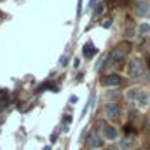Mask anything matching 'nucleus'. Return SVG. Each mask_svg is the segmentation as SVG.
Instances as JSON below:
<instances>
[{
	"label": "nucleus",
	"mask_w": 150,
	"mask_h": 150,
	"mask_svg": "<svg viewBox=\"0 0 150 150\" xmlns=\"http://www.w3.org/2000/svg\"><path fill=\"white\" fill-rule=\"evenodd\" d=\"M134 12H136L138 18H149L150 16V4L149 2H140V4L136 5Z\"/></svg>",
	"instance_id": "423d86ee"
},
{
	"label": "nucleus",
	"mask_w": 150,
	"mask_h": 150,
	"mask_svg": "<svg viewBox=\"0 0 150 150\" xmlns=\"http://www.w3.org/2000/svg\"><path fill=\"white\" fill-rule=\"evenodd\" d=\"M149 129H150V119H149Z\"/></svg>",
	"instance_id": "b1692460"
},
{
	"label": "nucleus",
	"mask_w": 150,
	"mask_h": 150,
	"mask_svg": "<svg viewBox=\"0 0 150 150\" xmlns=\"http://www.w3.org/2000/svg\"><path fill=\"white\" fill-rule=\"evenodd\" d=\"M142 74H143V63H142V59H138V58L131 59L127 63V75L131 79H140Z\"/></svg>",
	"instance_id": "f03ea898"
},
{
	"label": "nucleus",
	"mask_w": 150,
	"mask_h": 150,
	"mask_svg": "<svg viewBox=\"0 0 150 150\" xmlns=\"http://www.w3.org/2000/svg\"><path fill=\"white\" fill-rule=\"evenodd\" d=\"M63 122H65V126H68V124L72 122V115H68V113H67V115L63 117Z\"/></svg>",
	"instance_id": "2eb2a0df"
},
{
	"label": "nucleus",
	"mask_w": 150,
	"mask_h": 150,
	"mask_svg": "<svg viewBox=\"0 0 150 150\" xmlns=\"http://www.w3.org/2000/svg\"><path fill=\"white\" fill-rule=\"evenodd\" d=\"M101 131H103V136L107 140H115L117 138V129L112 127V126H108V124H103L101 126Z\"/></svg>",
	"instance_id": "0eeeda50"
},
{
	"label": "nucleus",
	"mask_w": 150,
	"mask_h": 150,
	"mask_svg": "<svg viewBox=\"0 0 150 150\" xmlns=\"http://www.w3.org/2000/svg\"><path fill=\"white\" fill-rule=\"evenodd\" d=\"M149 103V94L147 93H142L140 98H138V107H145Z\"/></svg>",
	"instance_id": "9b49d317"
},
{
	"label": "nucleus",
	"mask_w": 150,
	"mask_h": 150,
	"mask_svg": "<svg viewBox=\"0 0 150 150\" xmlns=\"http://www.w3.org/2000/svg\"><path fill=\"white\" fill-rule=\"evenodd\" d=\"M110 2H124V0H110Z\"/></svg>",
	"instance_id": "5701e85b"
},
{
	"label": "nucleus",
	"mask_w": 150,
	"mask_h": 150,
	"mask_svg": "<svg viewBox=\"0 0 150 150\" xmlns=\"http://www.w3.org/2000/svg\"><path fill=\"white\" fill-rule=\"evenodd\" d=\"M134 35H136V33H134V30H133V28H129V30H127V32H126V37H134Z\"/></svg>",
	"instance_id": "dca6fc26"
},
{
	"label": "nucleus",
	"mask_w": 150,
	"mask_h": 150,
	"mask_svg": "<svg viewBox=\"0 0 150 150\" xmlns=\"http://www.w3.org/2000/svg\"><path fill=\"white\" fill-rule=\"evenodd\" d=\"M42 150H52V149H51V145H47V147H44Z\"/></svg>",
	"instance_id": "4be33fe9"
},
{
	"label": "nucleus",
	"mask_w": 150,
	"mask_h": 150,
	"mask_svg": "<svg viewBox=\"0 0 150 150\" xmlns=\"http://www.w3.org/2000/svg\"><path fill=\"white\" fill-rule=\"evenodd\" d=\"M86 147H87V150H98V149L103 147V140H101L96 133H93V134L87 136V140H86Z\"/></svg>",
	"instance_id": "7ed1b4c3"
},
{
	"label": "nucleus",
	"mask_w": 150,
	"mask_h": 150,
	"mask_svg": "<svg viewBox=\"0 0 150 150\" xmlns=\"http://www.w3.org/2000/svg\"><path fill=\"white\" fill-rule=\"evenodd\" d=\"M138 32H140L142 35H147V33H150V25H149V23H142V25L138 26Z\"/></svg>",
	"instance_id": "f8f14e48"
},
{
	"label": "nucleus",
	"mask_w": 150,
	"mask_h": 150,
	"mask_svg": "<svg viewBox=\"0 0 150 150\" xmlns=\"http://www.w3.org/2000/svg\"><path fill=\"white\" fill-rule=\"evenodd\" d=\"M79 67H80V59H79V58H75V59H74V68H79Z\"/></svg>",
	"instance_id": "a211bd4d"
},
{
	"label": "nucleus",
	"mask_w": 150,
	"mask_h": 150,
	"mask_svg": "<svg viewBox=\"0 0 150 150\" xmlns=\"http://www.w3.org/2000/svg\"><path fill=\"white\" fill-rule=\"evenodd\" d=\"M107 59H108V56H107V54H103V56H101V59H100V63H98V65H96V68H98V70H100V68H101V67H103V65H105V61H107Z\"/></svg>",
	"instance_id": "4468645a"
},
{
	"label": "nucleus",
	"mask_w": 150,
	"mask_h": 150,
	"mask_svg": "<svg viewBox=\"0 0 150 150\" xmlns=\"http://www.w3.org/2000/svg\"><path fill=\"white\" fill-rule=\"evenodd\" d=\"M103 26H105V28H110V26H112V19H108V21H107Z\"/></svg>",
	"instance_id": "aec40b11"
},
{
	"label": "nucleus",
	"mask_w": 150,
	"mask_h": 150,
	"mask_svg": "<svg viewBox=\"0 0 150 150\" xmlns=\"http://www.w3.org/2000/svg\"><path fill=\"white\" fill-rule=\"evenodd\" d=\"M101 7H103V4H98L96 9H94V14H100V12H101Z\"/></svg>",
	"instance_id": "f3484780"
},
{
	"label": "nucleus",
	"mask_w": 150,
	"mask_h": 150,
	"mask_svg": "<svg viewBox=\"0 0 150 150\" xmlns=\"http://www.w3.org/2000/svg\"><path fill=\"white\" fill-rule=\"evenodd\" d=\"M117 115H119V105H117V101L107 103L105 105V117L113 120V119H117Z\"/></svg>",
	"instance_id": "39448f33"
},
{
	"label": "nucleus",
	"mask_w": 150,
	"mask_h": 150,
	"mask_svg": "<svg viewBox=\"0 0 150 150\" xmlns=\"http://www.w3.org/2000/svg\"><path fill=\"white\" fill-rule=\"evenodd\" d=\"M120 82H122V79H120V75H117V74H108L107 77L101 79V84L107 86V87H117Z\"/></svg>",
	"instance_id": "20e7f679"
},
{
	"label": "nucleus",
	"mask_w": 150,
	"mask_h": 150,
	"mask_svg": "<svg viewBox=\"0 0 150 150\" xmlns=\"http://www.w3.org/2000/svg\"><path fill=\"white\" fill-rule=\"evenodd\" d=\"M68 61H70L68 54H63V56L59 58V65H61V67H67V65H68Z\"/></svg>",
	"instance_id": "ddd939ff"
},
{
	"label": "nucleus",
	"mask_w": 150,
	"mask_h": 150,
	"mask_svg": "<svg viewBox=\"0 0 150 150\" xmlns=\"http://www.w3.org/2000/svg\"><path fill=\"white\" fill-rule=\"evenodd\" d=\"M119 147H120V150H131V147H133V138L131 136H124L119 142Z\"/></svg>",
	"instance_id": "9d476101"
},
{
	"label": "nucleus",
	"mask_w": 150,
	"mask_h": 150,
	"mask_svg": "<svg viewBox=\"0 0 150 150\" xmlns=\"http://www.w3.org/2000/svg\"><path fill=\"white\" fill-rule=\"evenodd\" d=\"M108 150H117V149H108Z\"/></svg>",
	"instance_id": "393cba45"
},
{
	"label": "nucleus",
	"mask_w": 150,
	"mask_h": 150,
	"mask_svg": "<svg viewBox=\"0 0 150 150\" xmlns=\"http://www.w3.org/2000/svg\"><path fill=\"white\" fill-rule=\"evenodd\" d=\"M77 101H79V98H77V96H70V105H75Z\"/></svg>",
	"instance_id": "6ab92c4d"
},
{
	"label": "nucleus",
	"mask_w": 150,
	"mask_h": 150,
	"mask_svg": "<svg viewBox=\"0 0 150 150\" xmlns=\"http://www.w3.org/2000/svg\"><path fill=\"white\" fill-rule=\"evenodd\" d=\"M82 52H84V56H86V58L94 56V54H96V47H94V44H93V42H86V45H84Z\"/></svg>",
	"instance_id": "1a4fd4ad"
},
{
	"label": "nucleus",
	"mask_w": 150,
	"mask_h": 150,
	"mask_svg": "<svg viewBox=\"0 0 150 150\" xmlns=\"http://www.w3.org/2000/svg\"><path fill=\"white\" fill-rule=\"evenodd\" d=\"M80 11H82V0H79V14H80Z\"/></svg>",
	"instance_id": "412c9836"
},
{
	"label": "nucleus",
	"mask_w": 150,
	"mask_h": 150,
	"mask_svg": "<svg viewBox=\"0 0 150 150\" xmlns=\"http://www.w3.org/2000/svg\"><path fill=\"white\" fill-rule=\"evenodd\" d=\"M127 51H129V44H119L112 52L108 54V61L110 63H120L126 56H127Z\"/></svg>",
	"instance_id": "f257e3e1"
},
{
	"label": "nucleus",
	"mask_w": 150,
	"mask_h": 150,
	"mask_svg": "<svg viewBox=\"0 0 150 150\" xmlns=\"http://www.w3.org/2000/svg\"><path fill=\"white\" fill-rule=\"evenodd\" d=\"M140 94H142V89H140V87H131V89H127L126 98H127L129 101H138Z\"/></svg>",
	"instance_id": "6e6552de"
}]
</instances>
